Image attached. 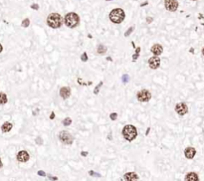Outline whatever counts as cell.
Returning <instances> with one entry per match:
<instances>
[{
    "instance_id": "1",
    "label": "cell",
    "mask_w": 204,
    "mask_h": 181,
    "mask_svg": "<svg viewBox=\"0 0 204 181\" xmlns=\"http://www.w3.org/2000/svg\"><path fill=\"white\" fill-rule=\"evenodd\" d=\"M47 24L49 27L57 29L61 27L63 24V18L59 13H51L47 17Z\"/></svg>"
},
{
    "instance_id": "2",
    "label": "cell",
    "mask_w": 204,
    "mask_h": 181,
    "mask_svg": "<svg viewBox=\"0 0 204 181\" xmlns=\"http://www.w3.org/2000/svg\"><path fill=\"white\" fill-rule=\"evenodd\" d=\"M126 14L122 8H115L110 13V20L115 24H120L125 20Z\"/></svg>"
},
{
    "instance_id": "3",
    "label": "cell",
    "mask_w": 204,
    "mask_h": 181,
    "mask_svg": "<svg viewBox=\"0 0 204 181\" xmlns=\"http://www.w3.org/2000/svg\"><path fill=\"white\" fill-rule=\"evenodd\" d=\"M123 135L128 141H132L137 136V129L136 126L132 124H128L123 128Z\"/></svg>"
},
{
    "instance_id": "4",
    "label": "cell",
    "mask_w": 204,
    "mask_h": 181,
    "mask_svg": "<svg viewBox=\"0 0 204 181\" xmlns=\"http://www.w3.org/2000/svg\"><path fill=\"white\" fill-rule=\"evenodd\" d=\"M66 26L69 28H75L79 25L80 23V17L75 12H70V13L66 14L65 18H64Z\"/></svg>"
},
{
    "instance_id": "5",
    "label": "cell",
    "mask_w": 204,
    "mask_h": 181,
    "mask_svg": "<svg viewBox=\"0 0 204 181\" xmlns=\"http://www.w3.org/2000/svg\"><path fill=\"white\" fill-rule=\"evenodd\" d=\"M59 139L61 140L64 144L70 145V144H72L73 141H74V136H73L70 132L66 131V130H62L59 133Z\"/></svg>"
},
{
    "instance_id": "6",
    "label": "cell",
    "mask_w": 204,
    "mask_h": 181,
    "mask_svg": "<svg viewBox=\"0 0 204 181\" xmlns=\"http://www.w3.org/2000/svg\"><path fill=\"white\" fill-rule=\"evenodd\" d=\"M136 98L139 102H149V100L151 98V94L149 92V90H141L137 92Z\"/></svg>"
},
{
    "instance_id": "7",
    "label": "cell",
    "mask_w": 204,
    "mask_h": 181,
    "mask_svg": "<svg viewBox=\"0 0 204 181\" xmlns=\"http://www.w3.org/2000/svg\"><path fill=\"white\" fill-rule=\"evenodd\" d=\"M164 6L168 11L174 12L178 8V2H177V0H165Z\"/></svg>"
},
{
    "instance_id": "8",
    "label": "cell",
    "mask_w": 204,
    "mask_h": 181,
    "mask_svg": "<svg viewBox=\"0 0 204 181\" xmlns=\"http://www.w3.org/2000/svg\"><path fill=\"white\" fill-rule=\"evenodd\" d=\"M175 112L178 114H180V116H184L188 112V106L184 102H179L175 106Z\"/></svg>"
},
{
    "instance_id": "9",
    "label": "cell",
    "mask_w": 204,
    "mask_h": 181,
    "mask_svg": "<svg viewBox=\"0 0 204 181\" xmlns=\"http://www.w3.org/2000/svg\"><path fill=\"white\" fill-rule=\"evenodd\" d=\"M148 65H149V67H150L151 69H153V70L157 69V68H159V66H160V59H159L157 56H154V57L149 58Z\"/></svg>"
},
{
    "instance_id": "10",
    "label": "cell",
    "mask_w": 204,
    "mask_h": 181,
    "mask_svg": "<svg viewBox=\"0 0 204 181\" xmlns=\"http://www.w3.org/2000/svg\"><path fill=\"white\" fill-rule=\"evenodd\" d=\"M30 158V155L26 150H21L17 154V160L19 162H27Z\"/></svg>"
},
{
    "instance_id": "11",
    "label": "cell",
    "mask_w": 204,
    "mask_h": 181,
    "mask_svg": "<svg viewBox=\"0 0 204 181\" xmlns=\"http://www.w3.org/2000/svg\"><path fill=\"white\" fill-rule=\"evenodd\" d=\"M195 154H196V150H195L194 147H191V146H189V147H186L184 150V155L186 158H188V159H192L193 157L195 156Z\"/></svg>"
},
{
    "instance_id": "12",
    "label": "cell",
    "mask_w": 204,
    "mask_h": 181,
    "mask_svg": "<svg viewBox=\"0 0 204 181\" xmlns=\"http://www.w3.org/2000/svg\"><path fill=\"white\" fill-rule=\"evenodd\" d=\"M150 51H151V53H152L153 55H155V56H157V57H158V56L163 52V48H162V46H161L160 44H154V45L151 47Z\"/></svg>"
},
{
    "instance_id": "13",
    "label": "cell",
    "mask_w": 204,
    "mask_h": 181,
    "mask_svg": "<svg viewBox=\"0 0 204 181\" xmlns=\"http://www.w3.org/2000/svg\"><path fill=\"white\" fill-rule=\"evenodd\" d=\"M60 96H61V98H64V100H67L69 96H71V89L68 87L61 88V90H60Z\"/></svg>"
},
{
    "instance_id": "14",
    "label": "cell",
    "mask_w": 204,
    "mask_h": 181,
    "mask_svg": "<svg viewBox=\"0 0 204 181\" xmlns=\"http://www.w3.org/2000/svg\"><path fill=\"white\" fill-rule=\"evenodd\" d=\"M124 178L126 181H137L138 180V176H137V174L134 173V172H128V173L125 174Z\"/></svg>"
},
{
    "instance_id": "15",
    "label": "cell",
    "mask_w": 204,
    "mask_h": 181,
    "mask_svg": "<svg viewBox=\"0 0 204 181\" xmlns=\"http://www.w3.org/2000/svg\"><path fill=\"white\" fill-rule=\"evenodd\" d=\"M185 181H199V177L195 172H189L185 176Z\"/></svg>"
},
{
    "instance_id": "16",
    "label": "cell",
    "mask_w": 204,
    "mask_h": 181,
    "mask_svg": "<svg viewBox=\"0 0 204 181\" xmlns=\"http://www.w3.org/2000/svg\"><path fill=\"white\" fill-rule=\"evenodd\" d=\"M12 127H13V124H12L11 122H4V124H2L1 130L3 132H8V131H10V130L12 129Z\"/></svg>"
},
{
    "instance_id": "17",
    "label": "cell",
    "mask_w": 204,
    "mask_h": 181,
    "mask_svg": "<svg viewBox=\"0 0 204 181\" xmlns=\"http://www.w3.org/2000/svg\"><path fill=\"white\" fill-rule=\"evenodd\" d=\"M107 51H108V49H107V47L105 45H103V44L98 45V48H97V52H98V54H100V55H104V54L107 53Z\"/></svg>"
},
{
    "instance_id": "18",
    "label": "cell",
    "mask_w": 204,
    "mask_h": 181,
    "mask_svg": "<svg viewBox=\"0 0 204 181\" xmlns=\"http://www.w3.org/2000/svg\"><path fill=\"white\" fill-rule=\"evenodd\" d=\"M7 96H6L4 92H0V104H4L7 102Z\"/></svg>"
},
{
    "instance_id": "19",
    "label": "cell",
    "mask_w": 204,
    "mask_h": 181,
    "mask_svg": "<svg viewBox=\"0 0 204 181\" xmlns=\"http://www.w3.org/2000/svg\"><path fill=\"white\" fill-rule=\"evenodd\" d=\"M21 25H22V27H24V28L29 27V25H30V20L28 19V18H26V19H24L23 21H22Z\"/></svg>"
},
{
    "instance_id": "20",
    "label": "cell",
    "mask_w": 204,
    "mask_h": 181,
    "mask_svg": "<svg viewBox=\"0 0 204 181\" xmlns=\"http://www.w3.org/2000/svg\"><path fill=\"white\" fill-rule=\"evenodd\" d=\"M71 124H72V120H71L70 118H66L65 120H63V124L65 126H69Z\"/></svg>"
},
{
    "instance_id": "21",
    "label": "cell",
    "mask_w": 204,
    "mask_h": 181,
    "mask_svg": "<svg viewBox=\"0 0 204 181\" xmlns=\"http://www.w3.org/2000/svg\"><path fill=\"white\" fill-rule=\"evenodd\" d=\"M139 52H140V48H139V47H137L136 49V54H134V55L132 56V60H134V61H136V60L137 59V58H138Z\"/></svg>"
},
{
    "instance_id": "22",
    "label": "cell",
    "mask_w": 204,
    "mask_h": 181,
    "mask_svg": "<svg viewBox=\"0 0 204 181\" xmlns=\"http://www.w3.org/2000/svg\"><path fill=\"white\" fill-rule=\"evenodd\" d=\"M102 86H103V82H100V83H99V85L97 86L96 89H95V90H94V94H99V92H100V89H101V87H102Z\"/></svg>"
},
{
    "instance_id": "23",
    "label": "cell",
    "mask_w": 204,
    "mask_h": 181,
    "mask_svg": "<svg viewBox=\"0 0 204 181\" xmlns=\"http://www.w3.org/2000/svg\"><path fill=\"white\" fill-rule=\"evenodd\" d=\"M134 26H132V27H130V28H128V31H127L126 33H125V36H126V37H128V36H130V34H132V32L134 31Z\"/></svg>"
},
{
    "instance_id": "24",
    "label": "cell",
    "mask_w": 204,
    "mask_h": 181,
    "mask_svg": "<svg viewBox=\"0 0 204 181\" xmlns=\"http://www.w3.org/2000/svg\"><path fill=\"white\" fill-rule=\"evenodd\" d=\"M110 118L112 120H116L117 118H118V114L117 112H113V114H110Z\"/></svg>"
},
{
    "instance_id": "25",
    "label": "cell",
    "mask_w": 204,
    "mask_h": 181,
    "mask_svg": "<svg viewBox=\"0 0 204 181\" xmlns=\"http://www.w3.org/2000/svg\"><path fill=\"white\" fill-rule=\"evenodd\" d=\"M81 60H82L83 62H87L88 61V55H87L86 53H83L82 56H81Z\"/></svg>"
},
{
    "instance_id": "26",
    "label": "cell",
    "mask_w": 204,
    "mask_h": 181,
    "mask_svg": "<svg viewBox=\"0 0 204 181\" xmlns=\"http://www.w3.org/2000/svg\"><path fill=\"white\" fill-rule=\"evenodd\" d=\"M89 174H90L91 176H95V177H101V174L97 173V172H94V171H89Z\"/></svg>"
},
{
    "instance_id": "27",
    "label": "cell",
    "mask_w": 204,
    "mask_h": 181,
    "mask_svg": "<svg viewBox=\"0 0 204 181\" xmlns=\"http://www.w3.org/2000/svg\"><path fill=\"white\" fill-rule=\"evenodd\" d=\"M128 81H130V77H128V75L123 76V82H124V83H128Z\"/></svg>"
},
{
    "instance_id": "28",
    "label": "cell",
    "mask_w": 204,
    "mask_h": 181,
    "mask_svg": "<svg viewBox=\"0 0 204 181\" xmlns=\"http://www.w3.org/2000/svg\"><path fill=\"white\" fill-rule=\"evenodd\" d=\"M31 8L32 9H34V10H38L39 9V5H38V4H32Z\"/></svg>"
},
{
    "instance_id": "29",
    "label": "cell",
    "mask_w": 204,
    "mask_h": 181,
    "mask_svg": "<svg viewBox=\"0 0 204 181\" xmlns=\"http://www.w3.org/2000/svg\"><path fill=\"white\" fill-rule=\"evenodd\" d=\"M38 175H40V176H46V173L44 171H42V170H39L38 171Z\"/></svg>"
},
{
    "instance_id": "30",
    "label": "cell",
    "mask_w": 204,
    "mask_h": 181,
    "mask_svg": "<svg viewBox=\"0 0 204 181\" xmlns=\"http://www.w3.org/2000/svg\"><path fill=\"white\" fill-rule=\"evenodd\" d=\"M152 20H153L152 17H147L146 18V22H147V23H151V22H152Z\"/></svg>"
},
{
    "instance_id": "31",
    "label": "cell",
    "mask_w": 204,
    "mask_h": 181,
    "mask_svg": "<svg viewBox=\"0 0 204 181\" xmlns=\"http://www.w3.org/2000/svg\"><path fill=\"white\" fill-rule=\"evenodd\" d=\"M49 178L51 179L52 181H56V180H58V178L57 177H53V176H51V175H49Z\"/></svg>"
},
{
    "instance_id": "32",
    "label": "cell",
    "mask_w": 204,
    "mask_h": 181,
    "mask_svg": "<svg viewBox=\"0 0 204 181\" xmlns=\"http://www.w3.org/2000/svg\"><path fill=\"white\" fill-rule=\"evenodd\" d=\"M81 154H82V155H83V156H87V155H88V152L82 151V153H81Z\"/></svg>"
},
{
    "instance_id": "33",
    "label": "cell",
    "mask_w": 204,
    "mask_h": 181,
    "mask_svg": "<svg viewBox=\"0 0 204 181\" xmlns=\"http://www.w3.org/2000/svg\"><path fill=\"white\" fill-rule=\"evenodd\" d=\"M54 118H55V114H54V112H52V114H51V116H50V118H51V120H53Z\"/></svg>"
},
{
    "instance_id": "34",
    "label": "cell",
    "mask_w": 204,
    "mask_h": 181,
    "mask_svg": "<svg viewBox=\"0 0 204 181\" xmlns=\"http://www.w3.org/2000/svg\"><path fill=\"white\" fill-rule=\"evenodd\" d=\"M36 142H37V143H38V142H39V144H42V141H41V139H40V137L38 138L37 140H36Z\"/></svg>"
},
{
    "instance_id": "35",
    "label": "cell",
    "mask_w": 204,
    "mask_h": 181,
    "mask_svg": "<svg viewBox=\"0 0 204 181\" xmlns=\"http://www.w3.org/2000/svg\"><path fill=\"white\" fill-rule=\"evenodd\" d=\"M2 166H3V163H2V160L0 158V168H2Z\"/></svg>"
},
{
    "instance_id": "36",
    "label": "cell",
    "mask_w": 204,
    "mask_h": 181,
    "mask_svg": "<svg viewBox=\"0 0 204 181\" xmlns=\"http://www.w3.org/2000/svg\"><path fill=\"white\" fill-rule=\"evenodd\" d=\"M2 51H3V47H2V45L0 44V53H1Z\"/></svg>"
},
{
    "instance_id": "37",
    "label": "cell",
    "mask_w": 204,
    "mask_h": 181,
    "mask_svg": "<svg viewBox=\"0 0 204 181\" xmlns=\"http://www.w3.org/2000/svg\"><path fill=\"white\" fill-rule=\"evenodd\" d=\"M146 4H147V2H144L143 4H141V6H144V5H146Z\"/></svg>"
},
{
    "instance_id": "38",
    "label": "cell",
    "mask_w": 204,
    "mask_h": 181,
    "mask_svg": "<svg viewBox=\"0 0 204 181\" xmlns=\"http://www.w3.org/2000/svg\"><path fill=\"white\" fill-rule=\"evenodd\" d=\"M202 54H203V55H204V48H203V49H202Z\"/></svg>"
},
{
    "instance_id": "39",
    "label": "cell",
    "mask_w": 204,
    "mask_h": 181,
    "mask_svg": "<svg viewBox=\"0 0 204 181\" xmlns=\"http://www.w3.org/2000/svg\"><path fill=\"white\" fill-rule=\"evenodd\" d=\"M192 1H196V0H192Z\"/></svg>"
},
{
    "instance_id": "40",
    "label": "cell",
    "mask_w": 204,
    "mask_h": 181,
    "mask_svg": "<svg viewBox=\"0 0 204 181\" xmlns=\"http://www.w3.org/2000/svg\"><path fill=\"white\" fill-rule=\"evenodd\" d=\"M107 1H110V0H107Z\"/></svg>"
}]
</instances>
